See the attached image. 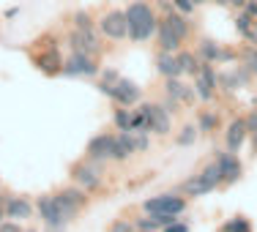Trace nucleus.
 <instances>
[{
    "instance_id": "f257e3e1",
    "label": "nucleus",
    "mask_w": 257,
    "mask_h": 232,
    "mask_svg": "<svg viewBox=\"0 0 257 232\" xmlns=\"http://www.w3.org/2000/svg\"><path fill=\"white\" fill-rule=\"evenodd\" d=\"M126 11V22H128V41L134 44H143V41L156 39V30H159V20L162 17L156 14V9L145 0H132Z\"/></svg>"
},
{
    "instance_id": "f03ea898",
    "label": "nucleus",
    "mask_w": 257,
    "mask_h": 232,
    "mask_svg": "<svg viewBox=\"0 0 257 232\" xmlns=\"http://www.w3.org/2000/svg\"><path fill=\"white\" fill-rule=\"evenodd\" d=\"M219 186H224V183H222V172H219L216 161H211V164H205L197 175H192V178L183 183L181 194H183V197H203V194L216 191Z\"/></svg>"
},
{
    "instance_id": "7ed1b4c3",
    "label": "nucleus",
    "mask_w": 257,
    "mask_h": 232,
    "mask_svg": "<svg viewBox=\"0 0 257 232\" xmlns=\"http://www.w3.org/2000/svg\"><path fill=\"white\" fill-rule=\"evenodd\" d=\"M71 180L74 186L85 188V191H99L104 186V172H101V161H90V158H82L71 167Z\"/></svg>"
},
{
    "instance_id": "20e7f679",
    "label": "nucleus",
    "mask_w": 257,
    "mask_h": 232,
    "mask_svg": "<svg viewBox=\"0 0 257 232\" xmlns=\"http://www.w3.org/2000/svg\"><path fill=\"white\" fill-rule=\"evenodd\" d=\"M101 39L109 41H126L128 39V22H126V11L123 9H109L96 20Z\"/></svg>"
},
{
    "instance_id": "39448f33",
    "label": "nucleus",
    "mask_w": 257,
    "mask_h": 232,
    "mask_svg": "<svg viewBox=\"0 0 257 232\" xmlns=\"http://www.w3.org/2000/svg\"><path fill=\"white\" fill-rule=\"evenodd\" d=\"M145 115V129L148 134H156V137H167L170 129H173V115L162 107V104H151V101H140L137 104Z\"/></svg>"
},
{
    "instance_id": "423d86ee",
    "label": "nucleus",
    "mask_w": 257,
    "mask_h": 232,
    "mask_svg": "<svg viewBox=\"0 0 257 232\" xmlns=\"http://www.w3.org/2000/svg\"><path fill=\"white\" fill-rule=\"evenodd\" d=\"M143 210L145 213H167V216H183L186 197H181L178 191H164V194H156V197L145 199Z\"/></svg>"
},
{
    "instance_id": "0eeeda50",
    "label": "nucleus",
    "mask_w": 257,
    "mask_h": 232,
    "mask_svg": "<svg viewBox=\"0 0 257 232\" xmlns=\"http://www.w3.org/2000/svg\"><path fill=\"white\" fill-rule=\"evenodd\" d=\"M55 202H58L60 213H63L66 224L71 221L74 216H79V210H82L85 205H88V191L79 186H69V188H60L58 194H55Z\"/></svg>"
},
{
    "instance_id": "6e6552de",
    "label": "nucleus",
    "mask_w": 257,
    "mask_h": 232,
    "mask_svg": "<svg viewBox=\"0 0 257 232\" xmlns=\"http://www.w3.org/2000/svg\"><path fill=\"white\" fill-rule=\"evenodd\" d=\"M194 79V96H197L200 101H213L216 99V90H219V74L216 69H213V63H200V71L192 77Z\"/></svg>"
},
{
    "instance_id": "1a4fd4ad",
    "label": "nucleus",
    "mask_w": 257,
    "mask_h": 232,
    "mask_svg": "<svg viewBox=\"0 0 257 232\" xmlns=\"http://www.w3.org/2000/svg\"><path fill=\"white\" fill-rule=\"evenodd\" d=\"M99 60L88 52H71L63 60V77H96L99 74Z\"/></svg>"
},
{
    "instance_id": "9d476101",
    "label": "nucleus",
    "mask_w": 257,
    "mask_h": 232,
    "mask_svg": "<svg viewBox=\"0 0 257 232\" xmlns=\"http://www.w3.org/2000/svg\"><path fill=\"white\" fill-rule=\"evenodd\" d=\"M69 47H71V52H88V55H96V58H99V52H101V33H99V28H96V30H77V28H71Z\"/></svg>"
},
{
    "instance_id": "9b49d317",
    "label": "nucleus",
    "mask_w": 257,
    "mask_h": 232,
    "mask_svg": "<svg viewBox=\"0 0 257 232\" xmlns=\"http://www.w3.org/2000/svg\"><path fill=\"white\" fill-rule=\"evenodd\" d=\"M197 55H200V60L213 63V66H222V63H232V60H238V52L235 50H224L222 44H216V41H211V39L200 41Z\"/></svg>"
},
{
    "instance_id": "f8f14e48",
    "label": "nucleus",
    "mask_w": 257,
    "mask_h": 232,
    "mask_svg": "<svg viewBox=\"0 0 257 232\" xmlns=\"http://www.w3.org/2000/svg\"><path fill=\"white\" fill-rule=\"evenodd\" d=\"M112 101L118 104V107L134 109L140 101H143V88H140L137 82H132V79L120 77L118 85H115V90H112Z\"/></svg>"
},
{
    "instance_id": "ddd939ff",
    "label": "nucleus",
    "mask_w": 257,
    "mask_h": 232,
    "mask_svg": "<svg viewBox=\"0 0 257 232\" xmlns=\"http://www.w3.org/2000/svg\"><path fill=\"white\" fill-rule=\"evenodd\" d=\"M36 210H39L44 227H66V218H63V213H60L58 202H55V194H41V197L36 199Z\"/></svg>"
},
{
    "instance_id": "4468645a",
    "label": "nucleus",
    "mask_w": 257,
    "mask_h": 232,
    "mask_svg": "<svg viewBox=\"0 0 257 232\" xmlns=\"http://www.w3.org/2000/svg\"><path fill=\"white\" fill-rule=\"evenodd\" d=\"M216 167H219V172H222V183L224 186H230V183H238L241 180V175H243V164H241V158H238V153H216Z\"/></svg>"
},
{
    "instance_id": "2eb2a0df",
    "label": "nucleus",
    "mask_w": 257,
    "mask_h": 232,
    "mask_svg": "<svg viewBox=\"0 0 257 232\" xmlns=\"http://www.w3.org/2000/svg\"><path fill=\"white\" fill-rule=\"evenodd\" d=\"M249 139V129H246V118H235L230 120L227 131H224V148L227 153H241V148Z\"/></svg>"
},
{
    "instance_id": "dca6fc26",
    "label": "nucleus",
    "mask_w": 257,
    "mask_h": 232,
    "mask_svg": "<svg viewBox=\"0 0 257 232\" xmlns=\"http://www.w3.org/2000/svg\"><path fill=\"white\" fill-rule=\"evenodd\" d=\"M112 142H115V134H96L93 139L88 142V148H85V158H90V161H109V156H112Z\"/></svg>"
},
{
    "instance_id": "f3484780",
    "label": "nucleus",
    "mask_w": 257,
    "mask_h": 232,
    "mask_svg": "<svg viewBox=\"0 0 257 232\" xmlns=\"http://www.w3.org/2000/svg\"><path fill=\"white\" fill-rule=\"evenodd\" d=\"M36 63V69L39 71H44V74H63V58H60V52H58V47H44L41 50V55L33 60Z\"/></svg>"
},
{
    "instance_id": "a211bd4d",
    "label": "nucleus",
    "mask_w": 257,
    "mask_h": 232,
    "mask_svg": "<svg viewBox=\"0 0 257 232\" xmlns=\"http://www.w3.org/2000/svg\"><path fill=\"white\" fill-rule=\"evenodd\" d=\"M3 207H6V218H20V221H25V218L33 216V205L28 202L25 197H3Z\"/></svg>"
},
{
    "instance_id": "6ab92c4d",
    "label": "nucleus",
    "mask_w": 257,
    "mask_h": 232,
    "mask_svg": "<svg viewBox=\"0 0 257 232\" xmlns=\"http://www.w3.org/2000/svg\"><path fill=\"white\" fill-rule=\"evenodd\" d=\"M164 93H167L170 99H175L178 104H192V101H194V88L183 85V82H181V77H170V79H164Z\"/></svg>"
},
{
    "instance_id": "aec40b11",
    "label": "nucleus",
    "mask_w": 257,
    "mask_h": 232,
    "mask_svg": "<svg viewBox=\"0 0 257 232\" xmlns=\"http://www.w3.org/2000/svg\"><path fill=\"white\" fill-rule=\"evenodd\" d=\"M183 41L173 33V28L167 25L164 20H159V30H156V47L159 52H178Z\"/></svg>"
},
{
    "instance_id": "412c9836",
    "label": "nucleus",
    "mask_w": 257,
    "mask_h": 232,
    "mask_svg": "<svg viewBox=\"0 0 257 232\" xmlns=\"http://www.w3.org/2000/svg\"><path fill=\"white\" fill-rule=\"evenodd\" d=\"M134 156V142H132V131H118L112 142V156L109 161H128Z\"/></svg>"
},
{
    "instance_id": "4be33fe9",
    "label": "nucleus",
    "mask_w": 257,
    "mask_h": 232,
    "mask_svg": "<svg viewBox=\"0 0 257 232\" xmlns=\"http://www.w3.org/2000/svg\"><path fill=\"white\" fill-rule=\"evenodd\" d=\"M156 71H159L164 79H170V77H183L178 60H175V52H159V55H156Z\"/></svg>"
},
{
    "instance_id": "5701e85b",
    "label": "nucleus",
    "mask_w": 257,
    "mask_h": 232,
    "mask_svg": "<svg viewBox=\"0 0 257 232\" xmlns=\"http://www.w3.org/2000/svg\"><path fill=\"white\" fill-rule=\"evenodd\" d=\"M175 60L181 66V74H186V77H194L200 71V63H203L197 52H189V50H178L175 52Z\"/></svg>"
},
{
    "instance_id": "b1692460",
    "label": "nucleus",
    "mask_w": 257,
    "mask_h": 232,
    "mask_svg": "<svg viewBox=\"0 0 257 232\" xmlns=\"http://www.w3.org/2000/svg\"><path fill=\"white\" fill-rule=\"evenodd\" d=\"M162 20L167 22L170 28H173V33L178 36L181 41H186V39H189V33H192V25H189V20H186V17H183V14H178V11L173 9V11H170V14H164Z\"/></svg>"
},
{
    "instance_id": "393cba45",
    "label": "nucleus",
    "mask_w": 257,
    "mask_h": 232,
    "mask_svg": "<svg viewBox=\"0 0 257 232\" xmlns=\"http://www.w3.org/2000/svg\"><path fill=\"white\" fill-rule=\"evenodd\" d=\"M254 28H257V20H252L246 11H235V30H238L241 39L249 41V39H252V33H254Z\"/></svg>"
},
{
    "instance_id": "a878e982",
    "label": "nucleus",
    "mask_w": 257,
    "mask_h": 232,
    "mask_svg": "<svg viewBox=\"0 0 257 232\" xmlns=\"http://www.w3.org/2000/svg\"><path fill=\"white\" fill-rule=\"evenodd\" d=\"M197 129L203 134H213L219 129V115L211 112V109H203V112L197 115Z\"/></svg>"
},
{
    "instance_id": "bb28decb",
    "label": "nucleus",
    "mask_w": 257,
    "mask_h": 232,
    "mask_svg": "<svg viewBox=\"0 0 257 232\" xmlns=\"http://www.w3.org/2000/svg\"><path fill=\"white\" fill-rule=\"evenodd\" d=\"M219 232H254V229H252V221H249L246 216H232L222 224Z\"/></svg>"
},
{
    "instance_id": "cd10ccee",
    "label": "nucleus",
    "mask_w": 257,
    "mask_h": 232,
    "mask_svg": "<svg viewBox=\"0 0 257 232\" xmlns=\"http://www.w3.org/2000/svg\"><path fill=\"white\" fill-rule=\"evenodd\" d=\"M238 58H241V63H243V69L249 71L252 77H257V47H243L241 52H238Z\"/></svg>"
},
{
    "instance_id": "c85d7f7f",
    "label": "nucleus",
    "mask_w": 257,
    "mask_h": 232,
    "mask_svg": "<svg viewBox=\"0 0 257 232\" xmlns=\"http://www.w3.org/2000/svg\"><path fill=\"white\" fill-rule=\"evenodd\" d=\"M112 123L118 131H132V109L128 107H118L112 115Z\"/></svg>"
},
{
    "instance_id": "c756f323",
    "label": "nucleus",
    "mask_w": 257,
    "mask_h": 232,
    "mask_svg": "<svg viewBox=\"0 0 257 232\" xmlns=\"http://www.w3.org/2000/svg\"><path fill=\"white\" fill-rule=\"evenodd\" d=\"M71 25L77 30H96V20L88 11H74V14H71Z\"/></svg>"
},
{
    "instance_id": "7c9ffc66",
    "label": "nucleus",
    "mask_w": 257,
    "mask_h": 232,
    "mask_svg": "<svg viewBox=\"0 0 257 232\" xmlns=\"http://www.w3.org/2000/svg\"><path fill=\"white\" fill-rule=\"evenodd\" d=\"M200 129L197 126H183V129L178 131V137H175V142L181 145V148H189V145H194V139H197Z\"/></svg>"
},
{
    "instance_id": "2f4dec72",
    "label": "nucleus",
    "mask_w": 257,
    "mask_h": 232,
    "mask_svg": "<svg viewBox=\"0 0 257 232\" xmlns=\"http://www.w3.org/2000/svg\"><path fill=\"white\" fill-rule=\"evenodd\" d=\"M137 227H134L132 218H118V221L109 224V232H134Z\"/></svg>"
},
{
    "instance_id": "473e14b6",
    "label": "nucleus",
    "mask_w": 257,
    "mask_h": 232,
    "mask_svg": "<svg viewBox=\"0 0 257 232\" xmlns=\"http://www.w3.org/2000/svg\"><path fill=\"white\" fill-rule=\"evenodd\" d=\"M132 131H148L145 129V115H143V109H132Z\"/></svg>"
},
{
    "instance_id": "72a5a7b5",
    "label": "nucleus",
    "mask_w": 257,
    "mask_h": 232,
    "mask_svg": "<svg viewBox=\"0 0 257 232\" xmlns=\"http://www.w3.org/2000/svg\"><path fill=\"white\" fill-rule=\"evenodd\" d=\"M173 9L178 11V14L189 17V14H194V9H197V6H194L192 0H173Z\"/></svg>"
},
{
    "instance_id": "f704fd0d",
    "label": "nucleus",
    "mask_w": 257,
    "mask_h": 232,
    "mask_svg": "<svg viewBox=\"0 0 257 232\" xmlns=\"http://www.w3.org/2000/svg\"><path fill=\"white\" fill-rule=\"evenodd\" d=\"M99 74H101V79H99L101 85H118V79H120V74L115 69H104V71H99Z\"/></svg>"
},
{
    "instance_id": "c9c22d12",
    "label": "nucleus",
    "mask_w": 257,
    "mask_h": 232,
    "mask_svg": "<svg viewBox=\"0 0 257 232\" xmlns=\"http://www.w3.org/2000/svg\"><path fill=\"white\" fill-rule=\"evenodd\" d=\"M0 232H25V227H20V221H11V218H6V221L0 224Z\"/></svg>"
},
{
    "instance_id": "e433bc0d",
    "label": "nucleus",
    "mask_w": 257,
    "mask_h": 232,
    "mask_svg": "<svg viewBox=\"0 0 257 232\" xmlns=\"http://www.w3.org/2000/svg\"><path fill=\"white\" fill-rule=\"evenodd\" d=\"M162 232H189V224H186V221H181V218H178V221H173L170 227H164Z\"/></svg>"
},
{
    "instance_id": "4c0bfd02",
    "label": "nucleus",
    "mask_w": 257,
    "mask_h": 232,
    "mask_svg": "<svg viewBox=\"0 0 257 232\" xmlns=\"http://www.w3.org/2000/svg\"><path fill=\"white\" fill-rule=\"evenodd\" d=\"M162 107H164V109H167V112H170V115H175V112H178V107H181V104H178V101H175V99H170V96H167V99H164V101H162Z\"/></svg>"
},
{
    "instance_id": "58836bf2",
    "label": "nucleus",
    "mask_w": 257,
    "mask_h": 232,
    "mask_svg": "<svg viewBox=\"0 0 257 232\" xmlns=\"http://www.w3.org/2000/svg\"><path fill=\"white\" fill-rule=\"evenodd\" d=\"M246 129H249V134H257V112H252L246 118Z\"/></svg>"
},
{
    "instance_id": "ea45409f",
    "label": "nucleus",
    "mask_w": 257,
    "mask_h": 232,
    "mask_svg": "<svg viewBox=\"0 0 257 232\" xmlns=\"http://www.w3.org/2000/svg\"><path fill=\"white\" fill-rule=\"evenodd\" d=\"M243 11H246V14L252 17V20H257V0H249L246 9H243Z\"/></svg>"
},
{
    "instance_id": "a19ab883",
    "label": "nucleus",
    "mask_w": 257,
    "mask_h": 232,
    "mask_svg": "<svg viewBox=\"0 0 257 232\" xmlns=\"http://www.w3.org/2000/svg\"><path fill=\"white\" fill-rule=\"evenodd\" d=\"M246 3H249V0H230V6L235 11H243V9H246Z\"/></svg>"
},
{
    "instance_id": "79ce46f5",
    "label": "nucleus",
    "mask_w": 257,
    "mask_h": 232,
    "mask_svg": "<svg viewBox=\"0 0 257 232\" xmlns=\"http://www.w3.org/2000/svg\"><path fill=\"white\" fill-rule=\"evenodd\" d=\"M6 221V207H3V202H0V224Z\"/></svg>"
},
{
    "instance_id": "37998d69",
    "label": "nucleus",
    "mask_w": 257,
    "mask_h": 232,
    "mask_svg": "<svg viewBox=\"0 0 257 232\" xmlns=\"http://www.w3.org/2000/svg\"><path fill=\"white\" fill-rule=\"evenodd\" d=\"M211 3H216V6H230V0H211Z\"/></svg>"
},
{
    "instance_id": "c03bdc74",
    "label": "nucleus",
    "mask_w": 257,
    "mask_h": 232,
    "mask_svg": "<svg viewBox=\"0 0 257 232\" xmlns=\"http://www.w3.org/2000/svg\"><path fill=\"white\" fill-rule=\"evenodd\" d=\"M194 6H205V3H211V0H192Z\"/></svg>"
},
{
    "instance_id": "a18cd8bd",
    "label": "nucleus",
    "mask_w": 257,
    "mask_h": 232,
    "mask_svg": "<svg viewBox=\"0 0 257 232\" xmlns=\"http://www.w3.org/2000/svg\"><path fill=\"white\" fill-rule=\"evenodd\" d=\"M134 232H154V229H134Z\"/></svg>"
},
{
    "instance_id": "49530a36",
    "label": "nucleus",
    "mask_w": 257,
    "mask_h": 232,
    "mask_svg": "<svg viewBox=\"0 0 257 232\" xmlns=\"http://www.w3.org/2000/svg\"><path fill=\"white\" fill-rule=\"evenodd\" d=\"M25 232H39V229H25Z\"/></svg>"
},
{
    "instance_id": "de8ad7c7",
    "label": "nucleus",
    "mask_w": 257,
    "mask_h": 232,
    "mask_svg": "<svg viewBox=\"0 0 257 232\" xmlns=\"http://www.w3.org/2000/svg\"><path fill=\"white\" fill-rule=\"evenodd\" d=\"M0 202H3V194H0Z\"/></svg>"
},
{
    "instance_id": "09e8293b",
    "label": "nucleus",
    "mask_w": 257,
    "mask_h": 232,
    "mask_svg": "<svg viewBox=\"0 0 257 232\" xmlns=\"http://www.w3.org/2000/svg\"><path fill=\"white\" fill-rule=\"evenodd\" d=\"M254 137H257V134H254Z\"/></svg>"
}]
</instances>
